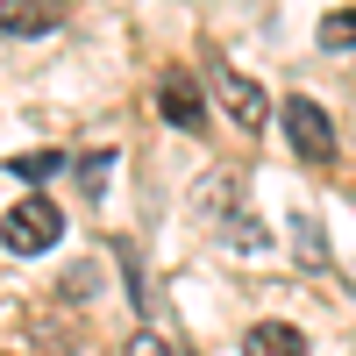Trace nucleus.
<instances>
[{
    "label": "nucleus",
    "mask_w": 356,
    "mask_h": 356,
    "mask_svg": "<svg viewBox=\"0 0 356 356\" xmlns=\"http://www.w3.org/2000/svg\"><path fill=\"white\" fill-rule=\"evenodd\" d=\"M57 235H65V214H57V200H43V193H29V200H15L8 214H0V250H15V257L57 250Z\"/></svg>",
    "instance_id": "obj_1"
},
{
    "label": "nucleus",
    "mask_w": 356,
    "mask_h": 356,
    "mask_svg": "<svg viewBox=\"0 0 356 356\" xmlns=\"http://www.w3.org/2000/svg\"><path fill=\"white\" fill-rule=\"evenodd\" d=\"M285 136H292V150H300L307 164H335V122H328L307 93L285 100Z\"/></svg>",
    "instance_id": "obj_2"
},
{
    "label": "nucleus",
    "mask_w": 356,
    "mask_h": 356,
    "mask_svg": "<svg viewBox=\"0 0 356 356\" xmlns=\"http://www.w3.org/2000/svg\"><path fill=\"white\" fill-rule=\"evenodd\" d=\"M157 114H164L178 136H200V129H207V93H200V79L171 65V72L157 79Z\"/></svg>",
    "instance_id": "obj_3"
},
{
    "label": "nucleus",
    "mask_w": 356,
    "mask_h": 356,
    "mask_svg": "<svg viewBox=\"0 0 356 356\" xmlns=\"http://www.w3.org/2000/svg\"><path fill=\"white\" fill-rule=\"evenodd\" d=\"M214 93H221L228 122L243 129V136H257L264 122H271V100H264V86H257V79H243V72H221V79H214Z\"/></svg>",
    "instance_id": "obj_4"
},
{
    "label": "nucleus",
    "mask_w": 356,
    "mask_h": 356,
    "mask_svg": "<svg viewBox=\"0 0 356 356\" xmlns=\"http://www.w3.org/2000/svg\"><path fill=\"white\" fill-rule=\"evenodd\" d=\"M57 22H65L57 0H0V29L8 36H50Z\"/></svg>",
    "instance_id": "obj_5"
},
{
    "label": "nucleus",
    "mask_w": 356,
    "mask_h": 356,
    "mask_svg": "<svg viewBox=\"0 0 356 356\" xmlns=\"http://www.w3.org/2000/svg\"><path fill=\"white\" fill-rule=\"evenodd\" d=\"M243 356H307V335L292 321H257L243 335Z\"/></svg>",
    "instance_id": "obj_6"
},
{
    "label": "nucleus",
    "mask_w": 356,
    "mask_h": 356,
    "mask_svg": "<svg viewBox=\"0 0 356 356\" xmlns=\"http://www.w3.org/2000/svg\"><path fill=\"white\" fill-rule=\"evenodd\" d=\"M8 171L15 178H57L65 171V150H22V157H8Z\"/></svg>",
    "instance_id": "obj_7"
},
{
    "label": "nucleus",
    "mask_w": 356,
    "mask_h": 356,
    "mask_svg": "<svg viewBox=\"0 0 356 356\" xmlns=\"http://www.w3.org/2000/svg\"><path fill=\"white\" fill-rule=\"evenodd\" d=\"M321 50H356V8H335L321 22Z\"/></svg>",
    "instance_id": "obj_8"
},
{
    "label": "nucleus",
    "mask_w": 356,
    "mask_h": 356,
    "mask_svg": "<svg viewBox=\"0 0 356 356\" xmlns=\"http://www.w3.org/2000/svg\"><path fill=\"white\" fill-rule=\"evenodd\" d=\"M292 235H300V264H314V271H321V264H328V250H321V228H314V221H292Z\"/></svg>",
    "instance_id": "obj_9"
},
{
    "label": "nucleus",
    "mask_w": 356,
    "mask_h": 356,
    "mask_svg": "<svg viewBox=\"0 0 356 356\" xmlns=\"http://www.w3.org/2000/svg\"><path fill=\"white\" fill-rule=\"evenodd\" d=\"M107 171H114L107 150H100V157H86V164H79V186H86V193H100V186H107Z\"/></svg>",
    "instance_id": "obj_10"
},
{
    "label": "nucleus",
    "mask_w": 356,
    "mask_h": 356,
    "mask_svg": "<svg viewBox=\"0 0 356 356\" xmlns=\"http://www.w3.org/2000/svg\"><path fill=\"white\" fill-rule=\"evenodd\" d=\"M129 356H171V349H164L157 335H136V342H129Z\"/></svg>",
    "instance_id": "obj_11"
}]
</instances>
